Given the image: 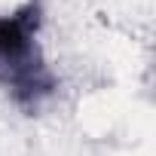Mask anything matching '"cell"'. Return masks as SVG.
Instances as JSON below:
<instances>
[{"mask_svg": "<svg viewBox=\"0 0 156 156\" xmlns=\"http://www.w3.org/2000/svg\"><path fill=\"white\" fill-rule=\"evenodd\" d=\"M37 31H40L37 3L0 16V83L6 86L16 104L28 110H34L55 89V80L37 43Z\"/></svg>", "mask_w": 156, "mask_h": 156, "instance_id": "1", "label": "cell"}]
</instances>
